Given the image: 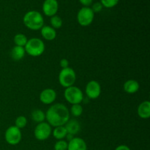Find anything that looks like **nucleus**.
Listing matches in <instances>:
<instances>
[{"label":"nucleus","mask_w":150,"mask_h":150,"mask_svg":"<svg viewBox=\"0 0 150 150\" xmlns=\"http://www.w3.org/2000/svg\"><path fill=\"white\" fill-rule=\"evenodd\" d=\"M45 120L51 127L64 126L70 120V111L64 104L55 103L47 110Z\"/></svg>","instance_id":"f257e3e1"},{"label":"nucleus","mask_w":150,"mask_h":150,"mask_svg":"<svg viewBox=\"0 0 150 150\" xmlns=\"http://www.w3.org/2000/svg\"><path fill=\"white\" fill-rule=\"evenodd\" d=\"M23 22L26 28L32 31L40 30L44 26L43 16L37 10L27 12L23 16Z\"/></svg>","instance_id":"f03ea898"},{"label":"nucleus","mask_w":150,"mask_h":150,"mask_svg":"<svg viewBox=\"0 0 150 150\" xmlns=\"http://www.w3.org/2000/svg\"><path fill=\"white\" fill-rule=\"evenodd\" d=\"M25 51L31 57H40L45 52V45L43 41L38 38H33L28 40L24 46Z\"/></svg>","instance_id":"7ed1b4c3"},{"label":"nucleus","mask_w":150,"mask_h":150,"mask_svg":"<svg viewBox=\"0 0 150 150\" xmlns=\"http://www.w3.org/2000/svg\"><path fill=\"white\" fill-rule=\"evenodd\" d=\"M76 81V73L72 67L62 69L59 73V82L62 87L73 86Z\"/></svg>","instance_id":"20e7f679"},{"label":"nucleus","mask_w":150,"mask_h":150,"mask_svg":"<svg viewBox=\"0 0 150 150\" xmlns=\"http://www.w3.org/2000/svg\"><path fill=\"white\" fill-rule=\"evenodd\" d=\"M64 97L66 100L71 105L81 104V103L83 100V92L79 87L75 86L65 88Z\"/></svg>","instance_id":"39448f33"},{"label":"nucleus","mask_w":150,"mask_h":150,"mask_svg":"<svg viewBox=\"0 0 150 150\" xmlns=\"http://www.w3.org/2000/svg\"><path fill=\"white\" fill-rule=\"evenodd\" d=\"M95 13L91 7H83L77 13V21L81 26H88L93 22Z\"/></svg>","instance_id":"423d86ee"},{"label":"nucleus","mask_w":150,"mask_h":150,"mask_svg":"<svg viewBox=\"0 0 150 150\" xmlns=\"http://www.w3.org/2000/svg\"><path fill=\"white\" fill-rule=\"evenodd\" d=\"M51 133H52L51 126L48 122H45L38 124L34 130L35 139L40 142L47 140L51 136Z\"/></svg>","instance_id":"0eeeda50"},{"label":"nucleus","mask_w":150,"mask_h":150,"mask_svg":"<svg viewBox=\"0 0 150 150\" xmlns=\"http://www.w3.org/2000/svg\"><path fill=\"white\" fill-rule=\"evenodd\" d=\"M4 139L7 143L10 145L15 146L18 144L22 139L21 131L15 125L10 126L6 130L4 133Z\"/></svg>","instance_id":"6e6552de"},{"label":"nucleus","mask_w":150,"mask_h":150,"mask_svg":"<svg viewBox=\"0 0 150 150\" xmlns=\"http://www.w3.org/2000/svg\"><path fill=\"white\" fill-rule=\"evenodd\" d=\"M85 92L88 98L91 100L97 99L101 94V86L97 81L92 80L87 83Z\"/></svg>","instance_id":"1a4fd4ad"},{"label":"nucleus","mask_w":150,"mask_h":150,"mask_svg":"<svg viewBox=\"0 0 150 150\" xmlns=\"http://www.w3.org/2000/svg\"><path fill=\"white\" fill-rule=\"evenodd\" d=\"M44 15L48 17L57 15L59 10V3L57 0H45L42 7Z\"/></svg>","instance_id":"9d476101"},{"label":"nucleus","mask_w":150,"mask_h":150,"mask_svg":"<svg viewBox=\"0 0 150 150\" xmlns=\"http://www.w3.org/2000/svg\"><path fill=\"white\" fill-rule=\"evenodd\" d=\"M39 98L42 103L45 105H51L57 99V92L54 89L47 88L40 92Z\"/></svg>","instance_id":"9b49d317"},{"label":"nucleus","mask_w":150,"mask_h":150,"mask_svg":"<svg viewBox=\"0 0 150 150\" xmlns=\"http://www.w3.org/2000/svg\"><path fill=\"white\" fill-rule=\"evenodd\" d=\"M67 150H87V146L83 139L74 137L68 142Z\"/></svg>","instance_id":"f8f14e48"},{"label":"nucleus","mask_w":150,"mask_h":150,"mask_svg":"<svg viewBox=\"0 0 150 150\" xmlns=\"http://www.w3.org/2000/svg\"><path fill=\"white\" fill-rule=\"evenodd\" d=\"M66 130L67 133L73 135V136L75 135H77L81 130V125L78 120L73 119V120H69L64 125Z\"/></svg>","instance_id":"ddd939ff"},{"label":"nucleus","mask_w":150,"mask_h":150,"mask_svg":"<svg viewBox=\"0 0 150 150\" xmlns=\"http://www.w3.org/2000/svg\"><path fill=\"white\" fill-rule=\"evenodd\" d=\"M137 114L140 118L147 120L150 117V102L148 100L144 101L139 105Z\"/></svg>","instance_id":"4468645a"},{"label":"nucleus","mask_w":150,"mask_h":150,"mask_svg":"<svg viewBox=\"0 0 150 150\" xmlns=\"http://www.w3.org/2000/svg\"><path fill=\"white\" fill-rule=\"evenodd\" d=\"M41 35L45 40H54L57 38V31L51 26H43L40 29Z\"/></svg>","instance_id":"2eb2a0df"},{"label":"nucleus","mask_w":150,"mask_h":150,"mask_svg":"<svg viewBox=\"0 0 150 150\" xmlns=\"http://www.w3.org/2000/svg\"><path fill=\"white\" fill-rule=\"evenodd\" d=\"M139 88H140V85H139V82L133 79H130L127 80V81L125 82L124 85H123V89L124 91L127 94H135L139 91Z\"/></svg>","instance_id":"dca6fc26"},{"label":"nucleus","mask_w":150,"mask_h":150,"mask_svg":"<svg viewBox=\"0 0 150 150\" xmlns=\"http://www.w3.org/2000/svg\"><path fill=\"white\" fill-rule=\"evenodd\" d=\"M25 54H26V51H25L24 47L17 46V45H15L12 48L11 52H10L12 59L15 61H19L22 59L24 57Z\"/></svg>","instance_id":"f3484780"},{"label":"nucleus","mask_w":150,"mask_h":150,"mask_svg":"<svg viewBox=\"0 0 150 150\" xmlns=\"http://www.w3.org/2000/svg\"><path fill=\"white\" fill-rule=\"evenodd\" d=\"M51 134L57 140H63L67 136V132L64 126H59V127H54Z\"/></svg>","instance_id":"a211bd4d"},{"label":"nucleus","mask_w":150,"mask_h":150,"mask_svg":"<svg viewBox=\"0 0 150 150\" xmlns=\"http://www.w3.org/2000/svg\"><path fill=\"white\" fill-rule=\"evenodd\" d=\"M31 118L38 124L43 122L45 120V114L40 109H35L31 114Z\"/></svg>","instance_id":"6ab92c4d"},{"label":"nucleus","mask_w":150,"mask_h":150,"mask_svg":"<svg viewBox=\"0 0 150 150\" xmlns=\"http://www.w3.org/2000/svg\"><path fill=\"white\" fill-rule=\"evenodd\" d=\"M13 41H14L15 45H17V46L24 47L25 45H26V42H27L28 38L25 35H23V34L18 33L17 34V35H15Z\"/></svg>","instance_id":"aec40b11"},{"label":"nucleus","mask_w":150,"mask_h":150,"mask_svg":"<svg viewBox=\"0 0 150 150\" xmlns=\"http://www.w3.org/2000/svg\"><path fill=\"white\" fill-rule=\"evenodd\" d=\"M50 23H51V26L52 28H54V29H58L62 26L63 21L62 19L61 18V17H59L57 15L51 17L50 19Z\"/></svg>","instance_id":"412c9836"},{"label":"nucleus","mask_w":150,"mask_h":150,"mask_svg":"<svg viewBox=\"0 0 150 150\" xmlns=\"http://www.w3.org/2000/svg\"><path fill=\"white\" fill-rule=\"evenodd\" d=\"M70 113L75 117H79L83 113V107L81 104H74L70 108Z\"/></svg>","instance_id":"4be33fe9"},{"label":"nucleus","mask_w":150,"mask_h":150,"mask_svg":"<svg viewBox=\"0 0 150 150\" xmlns=\"http://www.w3.org/2000/svg\"><path fill=\"white\" fill-rule=\"evenodd\" d=\"M26 125H27V119L24 116H19L16 119L15 126L20 129V130L24 128Z\"/></svg>","instance_id":"5701e85b"},{"label":"nucleus","mask_w":150,"mask_h":150,"mask_svg":"<svg viewBox=\"0 0 150 150\" xmlns=\"http://www.w3.org/2000/svg\"><path fill=\"white\" fill-rule=\"evenodd\" d=\"M120 0H100V2L105 8H113L118 4Z\"/></svg>","instance_id":"b1692460"},{"label":"nucleus","mask_w":150,"mask_h":150,"mask_svg":"<svg viewBox=\"0 0 150 150\" xmlns=\"http://www.w3.org/2000/svg\"><path fill=\"white\" fill-rule=\"evenodd\" d=\"M68 143L64 140H59L54 144V150H67Z\"/></svg>","instance_id":"393cba45"},{"label":"nucleus","mask_w":150,"mask_h":150,"mask_svg":"<svg viewBox=\"0 0 150 150\" xmlns=\"http://www.w3.org/2000/svg\"><path fill=\"white\" fill-rule=\"evenodd\" d=\"M103 8V5L101 4L100 2L94 3V4H92V7H91V9H92V11L94 12V13H100V11H102Z\"/></svg>","instance_id":"a878e982"},{"label":"nucleus","mask_w":150,"mask_h":150,"mask_svg":"<svg viewBox=\"0 0 150 150\" xmlns=\"http://www.w3.org/2000/svg\"><path fill=\"white\" fill-rule=\"evenodd\" d=\"M59 65L60 67H62V69L67 68V67H69V61L67 59H62L60 60Z\"/></svg>","instance_id":"bb28decb"},{"label":"nucleus","mask_w":150,"mask_h":150,"mask_svg":"<svg viewBox=\"0 0 150 150\" xmlns=\"http://www.w3.org/2000/svg\"><path fill=\"white\" fill-rule=\"evenodd\" d=\"M79 1L83 7H89L93 2V0H79Z\"/></svg>","instance_id":"cd10ccee"},{"label":"nucleus","mask_w":150,"mask_h":150,"mask_svg":"<svg viewBox=\"0 0 150 150\" xmlns=\"http://www.w3.org/2000/svg\"><path fill=\"white\" fill-rule=\"evenodd\" d=\"M115 150H130L127 145H120L116 148Z\"/></svg>","instance_id":"c85d7f7f"}]
</instances>
